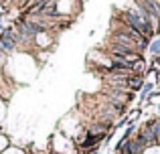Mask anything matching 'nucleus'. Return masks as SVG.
Masks as SVG:
<instances>
[{
	"instance_id": "1",
	"label": "nucleus",
	"mask_w": 160,
	"mask_h": 154,
	"mask_svg": "<svg viewBox=\"0 0 160 154\" xmlns=\"http://www.w3.org/2000/svg\"><path fill=\"white\" fill-rule=\"evenodd\" d=\"M118 18L122 20L124 24H128L130 28H134L136 32H140L144 39L152 41L154 37H156V32H154V28L150 27V22H146L144 18H142L140 14H138L136 8H124V10H120V14H116Z\"/></svg>"
},
{
	"instance_id": "4",
	"label": "nucleus",
	"mask_w": 160,
	"mask_h": 154,
	"mask_svg": "<svg viewBox=\"0 0 160 154\" xmlns=\"http://www.w3.org/2000/svg\"><path fill=\"white\" fill-rule=\"evenodd\" d=\"M142 85H144V75H136V73H134V75L128 77V89L130 91L136 93V91L142 89Z\"/></svg>"
},
{
	"instance_id": "8",
	"label": "nucleus",
	"mask_w": 160,
	"mask_h": 154,
	"mask_svg": "<svg viewBox=\"0 0 160 154\" xmlns=\"http://www.w3.org/2000/svg\"><path fill=\"white\" fill-rule=\"evenodd\" d=\"M2 31H4V24H2V22H0V32H2Z\"/></svg>"
},
{
	"instance_id": "7",
	"label": "nucleus",
	"mask_w": 160,
	"mask_h": 154,
	"mask_svg": "<svg viewBox=\"0 0 160 154\" xmlns=\"http://www.w3.org/2000/svg\"><path fill=\"white\" fill-rule=\"evenodd\" d=\"M156 112H158V116H160V103H158V106H156Z\"/></svg>"
},
{
	"instance_id": "9",
	"label": "nucleus",
	"mask_w": 160,
	"mask_h": 154,
	"mask_svg": "<svg viewBox=\"0 0 160 154\" xmlns=\"http://www.w3.org/2000/svg\"><path fill=\"white\" fill-rule=\"evenodd\" d=\"M2 18H4V14H2V12H0V22H2Z\"/></svg>"
},
{
	"instance_id": "5",
	"label": "nucleus",
	"mask_w": 160,
	"mask_h": 154,
	"mask_svg": "<svg viewBox=\"0 0 160 154\" xmlns=\"http://www.w3.org/2000/svg\"><path fill=\"white\" fill-rule=\"evenodd\" d=\"M144 124H146V126H150V130H152V134L156 136L158 146H160V116H152V118H148Z\"/></svg>"
},
{
	"instance_id": "2",
	"label": "nucleus",
	"mask_w": 160,
	"mask_h": 154,
	"mask_svg": "<svg viewBox=\"0 0 160 154\" xmlns=\"http://www.w3.org/2000/svg\"><path fill=\"white\" fill-rule=\"evenodd\" d=\"M0 53L6 57L16 53V31L12 24H4V31L0 32Z\"/></svg>"
},
{
	"instance_id": "6",
	"label": "nucleus",
	"mask_w": 160,
	"mask_h": 154,
	"mask_svg": "<svg viewBox=\"0 0 160 154\" xmlns=\"http://www.w3.org/2000/svg\"><path fill=\"white\" fill-rule=\"evenodd\" d=\"M148 51L152 53V55L160 57V35H156L152 41H150V45H148Z\"/></svg>"
},
{
	"instance_id": "3",
	"label": "nucleus",
	"mask_w": 160,
	"mask_h": 154,
	"mask_svg": "<svg viewBox=\"0 0 160 154\" xmlns=\"http://www.w3.org/2000/svg\"><path fill=\"white\" fill-rule=\"evenodd\" d=\"M136 138L142 142V146L144 148H152V146H158V140L156 136L152 134V130H150V126H146L144 122L138 126V132H136Z\"/></svg>"
}]
</instances>
